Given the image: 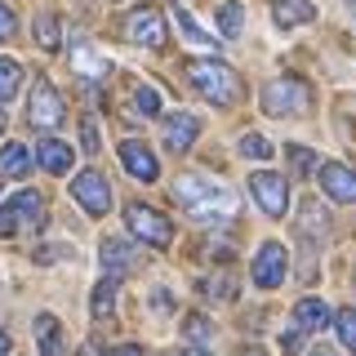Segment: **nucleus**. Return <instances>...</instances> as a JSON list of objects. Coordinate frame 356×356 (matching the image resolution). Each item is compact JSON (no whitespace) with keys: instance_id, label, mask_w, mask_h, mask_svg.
<instances>
[{"instance_id":"f257e3e1","label":"nucleus","mask_w":356,"mask_h":356,"mask_svg":"<svg viewBox=\"0 0 356 356\" xmlns=\"http://www.w3.org/2000/svg\"><path fill=\"white\" fill-rule=\"evenodd\" d=\"M174 200L187 209L196 222H227L236 214V192L218 178H200V174H183L174 183Z\"/></svg>"},{"instance_id":"f03ea898","label":"nucleus","mask_w":356,"mask_h":356,"mask_svg":"<svg viewBox=\"0 0 356 356\" xmlns=\"http://www.w3.org/2000/svg\"><path fill=\"white\" fill-rule=\"evenodd\" d=\"M187 76H192L196 94H200V98H209L214 107H232V103H241V94H245L241 76L232 72L227 63H214V58H196V63H187Z\"/></svg>"},{"instance_id":"7ed1b4c3","label":"nucleus","mask_w":356,"mask_h":356,"mask_svg":"<svg viewBox=\"0 0 356 356\" xmlns=\"http://www.w3.org/2000/svg\"><path fill=\"white\" fill-rule=\"evenodd\" d=\"M263 111L267 116H307L312 111V89L298 76H276L263 89Z\"/></svg>"},{"instance_id":"20e7f679","label":"nucleus","mask_w":356,"mask_h":356,"mask_svg":"<svg viewBox=\"0 0 356 356\" xmlns=\"http://www.w3.org/2000/svg\"><path fill=\"white\" fill-rule=\"evenodd\" d=\"M44 222V200L36 192H18L9 205H0V236H14L18 227H40Z\"/></svg>"},{"instance_id":"39448f33","label":"nucleus","mask_w":356,"mask_h":356,"mask_svg":"<svg viewBox=\"0 0 356 356\" xmlns=\"http://www.w3.org/2000/svg\"><path fill=\"white\" fill-rule=\"evenodd\" d=\"M125 222H129L134 236H138L143 245H152V250H165V245L174 241L170 218H161V214H156V209H147V205H129V209H125Z\"/></svg>"},{"instance_id":"423d86ee","label":"nucleus","mask_w":356,"mask_h":356,"mask_svg":"<svg viewBox=\"0 0 356 356\" xmlns=\"http://www.w3.org/2000/svg\"><path fill=\"white\" fill-rule=\"evenodd\" d=\"M72 196L81 200L94 218H103L107 209H111V187H107V178L98 174V170H81V174H76L72 178Z\"/></svg>"},{"instance_id":"0eeeda50","label":"nucleus","mask_w":356,"mask_h":356,"mask_svg":"<svg viewBox=\"0 0 356 356\" xmlns=\"http://www.w3.org/2000/svg\"><path fill=\"white\" fill-rule=\"evenodd\" d=\"M27 120H31V125H40V129L63 125V98H58V89H54L49 81H36V85H31V98H27Z\"/></svg>"},{"instance_id":"6e6552de","label":"nucleus","mask_w":356,"mask_h":356,"mask_svg":"<svg viewBox=\"0 0 356 356\" xmlns=\"http://www.w3.org/2000/svg\"><path fill=\"white\" fill-rule=\"evenodd\" d=\"M250 192L259 196V205H263V214H272V218H281L285 209H289V183L281 174H254L250 178Z\"/></svg>"},{"instance_id":"1a4fd4ad","label":"nucleus","mask_w":356,"mask_h":356,"mask_svg":"<svg viewBox=\"0 0 356 356\" xmlns=\"http://www.w3.org/2000/svg\"><path fill=\"white\" fill-rule=\"evenodd\" d=\"M125 36L134 40V44H147V49H161L165 40V18L156 14V9H134V14L125 18Z\"/></svg>"},{"instance_id":"9d476101","label":"nucleus","mask_w":356,"mask_h":356,"mask_svg":"<svg viewBox=\"0 0 356 356\" xmlns=\"http://www.w3.org/2000/svg\"><path fill=\"white\" fill-rule=\"evenodd\" d=\"M316 178H321V187H325L334 200H343V205H356V170H352V165L325 161V165H316Z\"/></svg>"},{"instance_id":"9b49d317","label":"nucleus","mask_w":356,"mask_h":356,"mask_svg":"<svg viewBox=\"0 0 356 356\" xmlns=\"http://www.w3.org/2000/svg\"><path fill=\"white\" fill-rule=\"evenodd\" d=\"M285 250H281V245H276V241H267L263 245V250H259V259H254V285H259V289H276V285H281L285 281Z\"/></svg>"},{"instance_id":"f8f14e48","label":"nucleus","mask_w":356,"mask_h":356,"mask_svg":"<svg viewBox=\"0 0 356 356\" xmlns=\"http://www.w3.org/2000/svg\"><path fill=\"white\" fill-rule=\"evenodd\" d=\"M196 134H200V120L192 116V111H174V116L161 125V138H165L170 152H187L196 143Z\"/></svg>"},{"instance_id":"ddd939ff","label":"nucleus","mask_w":356,"mask_h":356,"mask_svg":"<svg viewBox=\"0 0 356 356\" xmlns=\"http://www.w3.org/2000/svg\"><path fill=\"white\" fill-rule=\"evenodd\" d=\"M120 161H125V170L134 174V178H138V183H152V178L156 174H161V165H156V156L147 152V147H143V143H120Z\"/></svg>"},{"instance_id":"4468645a","label":"nucleus","mask_w":356,"mask_h":356,"mask_svg":"<svg viewBox=\"0 0 356 356\" xmlns=\"http://www.w3.org/2000/svg\"><path fill=\"white\" fill-rule=\"evenodd\" d=\"M103 267L111 272V281H116V276H125V272H134V267H138V254H134L129 241L107 236V241H103Z\"/></svg>"},{"instance_id":"2eb2a0df","label":"nucleus","mask_w":356,"mask_h":356,"mask_svg":"<svg viewBox=\"0 0 356 356\" xmlns=\"http://www.w3.org/2000/svg\"><path fill=\"white\" fill-rule=\"evenodd\" d=\"M72 67H76V76H85V81H103V76L111 72V58H107V54H94V49L81 40V44L72 49Z\"/></svg>"},{"instance_id":"dca6fc26","label":"nucleus","mask_w":356,"mask_h":356,"mask_svg":"<svg viewBox=\"0 0 356 356\" xmlns=\"http://www.w3.org/2000/svg\"><path fill=\"white\" fill-rule=\"evenodd\" d=\"M330 321H334V312H330L325 303H321V298H303V303L294 307V325L303 330V334H312V330H325Z\"/></svg>"},{"instance_id":"f3484780","label":"nucleus","mask_w":356,"mask_h":356,"mask_svg":"<svg viewBox=\"0 0 356 356\" xmlns=\"http://www.w3.org/2000/svg\"><path fill=\"white\" fill-rule=\"evenodd\" d=\"M36 343H40V356H63V330H58V316H49V312H40L36 316Z\"/></svg>"},{"instance_id":"a211bd4d","label":"nucleus","mask_w":356,"mask_h":356,"mask_svg":"<svg viewBox=\"0 0 356 356\" xmlns=\"http://www.w3.org/2000/svg\"><path fill=\"white\" fill-rule=\"evenodd\" d=\"M36 161L49 174H67V170H72V147L58 143V138H49V143H40V147H36Z\"/></svg>"},{"instance_id":"6ab92c4d","label":"nucleus","mask_w":356,"mask_h":356,"mask_svg":"<svg viewBox=\"0 0 356 356\" xmlns=\"http://www.w3.org/2000/svg\"><path fill=\"white\" fill-rule=\"evenodd\" d=\"M272 18L281 22V27H298V22H312V18H316V5H307V0H276Z\"/></svg>"},{"instance_id":"aec40b11","label":"nucleus","mask_w":356,"mask_h":356,"mask_svg":"<svg viewBox=\"0 0 356 356\" xmlns=\"http://www.w3.org/2000/svg\"><path fill=\"white\" fill-rule=\"evenodd\" d=\"M31 170V152L22 147V143H5V147H0V174H27Z\"/></svg>"},{"instance_id":"412c9836","label":"nucleus","mask_w":356,"mask_h":356,"mask_svg":"<svg viewBox=\"0 0 356 356\" xmlns=\"http://www.w3.org/2000/svg\"><path fill=\"white\" fill-rule=\"evenodd\" d=\"M241 22H245V5H241V0H222V5H218V27H222V36L236 40V36H241Z\"/></svg>"},{"instance_id":"4be33fe9","label":"nucleus","mask_w":356,"mask_h":356,"mask_svg":"<svg viewBox=\"0 0 356 356\" xmlns=\"http://www.w3.org/2000/svg\"><path fill=\"white\" fill-rule=\"evenodd\" d=\"M174 22H178V31H183V36L192 40V44H218V40H214V31H205L192 14H187V9H174Z\"/></svg>"},{"instance_id":"5701e85b","label":"nucleus","mask_w":356,"mask_h":356,"mask_svg":"<svg viewBox=\"0 0 356 356\" xmlns=\"http://www.w3.org/2000/svg\"><path fill=\"white\" fill-rule=\"evenodd\" d=\"M36 40H40V49H58V40H63V22L54 18V14H40V18H36Z\"/></svg>"},{"instance_id":"b1692460","label":"nucleus","mask_w":356,"mask_h":356,"mask_svg":"<svg viewBox=\"0 0 356 356\" xmlns=\"http://www.w3.org/2000/svg\"><path fill=\"white\" fill-rule=\"evenodd\" d=\"M18 85H22V67L14 58H0V103L18 94Z\"/></svg>"},{"instance_id":"393cba45","label":"nucleus","mask_w":356,"mask_h":356,"mask_svg":"<svg viewBox=\"0 0 356 356\" xmlns=\"http://www.w3.org/2000/svg\"><path fill=\"white\" fill-rule=\"evenodd\" d=\"M334 330H339V343L348 352H356V307H343L339 316H334Z\"/></svg>"},{"instance_id":"a878e982","label":"nucleus","mask_w":356,"mask_h":356,"mask_svg":"<svg viewBox=\"0 0 356 356\" xmlns=\"http://www.w3.org/2000/svg\"><path fill=\"white\" fill-rule=\"evenodd\" d=\"M272 152H276V147L263 138V134H245V138H241V156H250V161H267Z\"/></svg>"},{"instance_id":"bb28decb","label":"nucleus","mask_w":356,"mask_h":356,"mask_svg":"<svg viewBox=\"0 0 356 356\" xmlns=\"http://www.w3.org/2000/svg\"><path fill=\"white\" fill-rule=\"evenodd\" d=\"M89 307H94V316H107V312L116 307V281H111V276L94 289V303H89Z\"/></svg>"},{"instance_id":"cd10ccee","label":"nucleus","mask_w":356,"mask_h":356,"mask_svg":"<svg viewBox=\"0 0 356 356\" xmlns=\"http://www.w3.org/2000/svg\"><path fill=\"white\" fill-rule=\"evenodd\" d=\"M134 107H138V116H156V111H161V94H156L152 85H138L134 89Z\"/></svg>"},{"instance_id":"c85d7f7f","label":"nucleus","mask_w":356,"mask_h":356,"mask_svg":"<svg viewBox=\"0 0 356 356\" xmlns=\"http://www.w3.org/2000/svg\"><path fill=\"white\" fill-rule=\"evenodd\" d=\"M285 156H289V165H294L298 174H307V170H316V152H307V147H298V143H289L285 147Z\"/></svg>"},{"instance_id":"c756f323","label":"nucleus","mask_w":356,"mask_h":356,"mask_svg":"<svg viewBox=\"0 0 356 356\" xmlns=\"http://www.w3.org/2000/svg\"><path fill=\"white\" fill-rule=\"evenodd\" d=\"M183 330H187V339H192V343H205V339H209V321L200 316V312H192V316H187Z\"/></svg>"},{"instance_id":"7c9ffc66","label":"nucleus","mask_w":356,"mask_h":356,"mask_svg":"<svg viewBox=\"0 0 356 356\" xmlns=\"http://www.w3.org/2000/svg\"><path fill=\"white\" fill-rule=\"evenodd\" d=\"M18 31V18H14V9L9 5H0V40H9Z\"/></svg>"},{"instance_id":"2f4dec72","label":"nucleus","mask_w":356,"mask_h":356,"mask_svg":"<svg viewBox=\"0 0 356 356\" xmlns=\"http://www.w3.org/2000/svg\"><path fill=\"white\" fill-rule=\"evenodd\" d=\"M81 143H85V152H98V147H103V143H98V125L89 116H85V125H81Z\"/></svg>"},{"instance_id":"473e14b6","label":"nucleus","mask_w":356,"mask_h":356,"mask_svg":"<svg viewBox=\"0 0 356 356\" xmlns=\"http://www.w3.org/2000/svg\"><path fill=\"white\" fill-rule=\"evenodd\" d=\"M303 348V330H285L281 334V352H298Z\"/></svg>"},{"instance_id":"72a5a7b5","label":"nucleus","mask_w":356,"mask_h":356,"mask_svg":"<svg viewBox=\"0 0 356 356\" xmlns=\"http://www.w3.org/2000/svg\"><path fill=\"white\" fill-rule=\"evenodd\" d=\"M107 356H143V348H134V343H125V348H111Z\"/></svg>"},{"instance_id":"f704fd0d","label":"nucleus","mask_w":356,"mask_h":356,"mask_svg":"<svg viewBox=\"0 0 356 356\" xmlns=\"http://www.w3.org/2000/svg\"><path fill=\"white\" fill-rule=\"evenodd\" d=\"M5 352H9V334L0 330V356H5Z\"/></svg>"},{"instance_id":"c9c22d12","label":"nucleus","mask_w":356,"mask_h":356,"mask_svg":"<svg viewBox=\"0 0 356 356\" xmlns=\"http://www.w3.org/2000/svg\"><path fill=\"white\" fill-rule=\"evenodd\" d=\"M183 356H209V352H200V348H187V352H183Z\"/></svg>"},{"instance_id":"e433bc0d","label":"nucleus","mask_w":356,"mask_h":356,"mask_svg":"<svg viewBox=\"0 0 356 356\" xmlns=\"http://www.w3.org/2000/svg\"><path fill=\"white\" fill-rule=\"evenodd\" d=\"M312 356H334V352H330V348H316V352H312Z\"/></svg>"},{"instance_id":"4c0bfd02","label":"nucleus","mask_w":356,"mask_h":356,"mask_svg":"<svg viewBox=\"0 0 356 356\" xmlns=\"http://www.w3.org/2000/svg\"><path fill=\"white\" fill-rule=\"evenodd\" d=\"M0 134H5V111H0Z\"/></svg>"},{"instance_id":"58836bf2","label":"nucleus","mask_w":356,"mask_h":356,"mask_svg":"<svg viewBox=\"0 0 356 356\" xmlns=\"http://www.w3.org/2000/svg\"><path fill=\"white\" fill-rule=\"evenodd\" d=\"M245 356H263V352H245Z\"/></svg>"},{"instance_id":"ea45409f","label":"nucleus","mask_w":356,"mask_h":356,"mask_svg":"<svg viewBox=\"0 0 356 356\" xmlns=\"http://www.w3.org/2000/svg\"><path fill=\"white\" fill-rule=\"evenodd\" d=\"M348 5H356V0H348Z\"/></svg>"}]
</instances>
